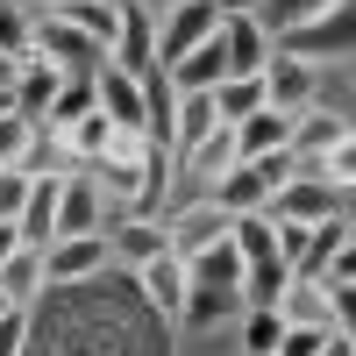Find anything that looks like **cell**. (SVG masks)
I'll list each match as a JSON object with an SVG mask.
<instances>
[{
  "label": "cell",
  "mask_w": 356,
  "mask_h": 356,
  "mask_svg": "<svg viewBox=\"0 0 356 356\" xmlns=\"http://www.w3.org/2000/svg\"><path fill=\"white\" fill-rule=\"evenodd\" d=\"M15 250H22V235H15V221H0V264H8Z\"/></svg>",
  "instance_id": "32"
},
{
  "label": "cell",
  "mask_w": 356,
  "mask_h": 356,
  "mask_svg": "<svg viewBox=\"0 0 356 356\" xmlns=\"http://www.w3.org/2000/svg\"><path fill=\"white\" fill-rule=\"evenodd\" d=\"M285 57H300V65H349V43H356V8L349 0H335V8H321L307 22H292L271 36Z\"/></svg>",
  "instance_id": "2"
},
{
  "label": "cell",
  "mask_w": 356,
  "mask_h": 356,
  "mask_svg": "<svg viewBox=\"0 0 356 356\" xmlns=\"http://www.w3.org/2000/svg\"><path fill=\"white\" fill-rule=\"evenodd\" d=\"M214 8H221V15H257L264 0H214Z\"/></svg>",
  "instance_id": "33"
},
{
  "label": "cell",
  "mask_w": 356,
  "mask_h": 356,
  "mask_svg": "<svg viewBox=\"0 0 356 356\" xmlns=\"http://www.w3.org/2000/svg\"><path fill=\"white\" fill-rule=\"evenodd\" d=\"M171 321L136 300L129 271L86 278V285H43L29 300V349L22 356H171Z\"/></svg>",
  "instance_id": "1"
},
{
  "label": "cell",
  "mask_w": 356,
  "mask_h": 356,
  "mask_svg": "<svg viewBox=\"0 0 356 356\" xmlns=\"http://www.w3.org/2000/svg\"><path fill=\"white\" fill-rule=\"evenodd\" d=\"M271 307H278L285 328H328V292H321L314 278H285Z\"/></svg>",
  "instance_id": "19"
},
{
  "label": "cell",
  "mask_w": 356,
  "mask_h": 356,
  "mask_svg": "<svg viewBox=\"0 0 356 356\" xmlns=\"http://www.w3.org/2000/svg\"><path fill=\"white\" fill-rule=\"evenodd\" d=\"M136 8H150V15H164V8H178V0H136Z\"/></svg>",
  "instance_id": "35"
},
{
  "label": "cell",
  "mask_w": 356,
  "mask_h": 356,
  "mask_svg": "<svg viewBox=\"0 0 356 356\" xmlns=\"http://www.w3.org/2000/svg\"><path fill=\"white\" fill-rule=\"evenodd\" d=\"M257 79H264V100H271V107H292V114H300V107H314L321 65H300V57H285V50L271 43V65H264Z\"/></svg>",
  "instance_id": "12"
},
{
  "label": "cell",
  "mask_w": 356,
  "mask_h": 356,
  "mask_svg": "<svg viewBox=\"0 0 356 356\" xmlns=\"http://www.w3.org/2000/svg\"><path fill=\"white\" fill-rule=\"evenodd\" d=\"M65 79H72V72H57L50 57H36V50H29L22 65H15V86H8L15 114H22V122H43V107H50V93H57Z\"/></svg>",
  "instance_id": "16"
},
{
  "label": "cell",
  "mask_w": 356,
  "mask_h": 356,
  "mask_svg": "<svg viewBox=\"0 0 356 356\" xmlns=\"http://www.w3.org/2000/svg\"><path fill=\"white\" fill-rule=\"evenodd\" d=\"M57 193H65V164H43L36 178H29V200H22V214H15V235L22 243H50L57 235Z\"/></svg>",
  "instance_id": "10"
},
{
  "label": "cell",
  "mask_w": 356,
  "mask_h": 356,
  "mask_svg": "<svg viewBox=\"0 0 356 356\" xmlns=\"http://www.w3.org/2000/svg\"><path fill=\"white\" fill-rule=\"evenodd\" d=\"M93 107L107 114L114 129H136L143 136V79L122 72V65H107V57H100V72H93Z\"/></svg>",
  "instance_id": "11"
},
{
  "label": "cell",
  "mask_w": 356,
  "mask_h": 356,
  "mask_svg": "<svg viewBox=\"0 0 356 356\" xmlns=\"http://www.w3.org/2000/svg\"><path fill=\"white\" fill-rule=\"evenodd\" d=\"M107 65H122V72H157V15L150 8H136V0H122V29H114V43H107Z\"/></svg>",
  "instance_id": "9"
},
{
  "label": "cell",
  "mask_w": 356,
  "mask_h": 356,
  "mask_svg": "<svg viewBox=\"0 0 356 356\" xmlns=\"http://www.w3.org/2000/svg\"><path fill=\"white\" fill-rule=\"evenodd\" d=\"M292 122H300L292 107H271V100H264L257 114H243V122H235V157H271V150H292Z\"/></svg>",
  "instance_id": "15"
},
{
  "label": "cell",
  "mask_w": 356,
  "mask_h": 356,
  "mask_svg": "<svg viewBox=\"0 0 356 356\" xmlns=\"http://www.w3.org/2000/svg\"><path fill=\"white\" fill-rule=\"evenodd\" d=\"M86 228H107V200L93 193V178L79 164H65V193H57V235H86ZM50 235V243H57Z\"/></svg>",
  "instance_id": "14"
},
{
  "label": "cell",
  "mask_w": 356,
  "mask_h": 356,
  "mask_svg": "<svg viewBox=\"0 0 356 356\" xmlns=\"http://www.w3.org/2000/svg\"><path fill=\"white\" fill-rule=\"evenodd\" d=\"M349 193L356 186H328V178H285V186L264 200V214H278V221H328V214H349Z\"/></svg>",
  "instance_id": "6"
},
{
  "label": "cell",
  "mask_w": 356,
  "mask_h": 356,
  "mask_svg": "<svg viewBox=\"0 0 356 356\" xmlns=\"http://www.w3.org/2000/svg\"><path fill=\"white\" fill-rule=\"evenodd\" d=\"M221 29V8L214 0H178V8L157 15V65H171V57H186L193 43H207Z\"/></svg>",
  "instance_id": "8"
},
{
  "label": "cell",
  "mask_w": 356,
  "mask_h": 356,
  "mask_svg": "<svg viewBox=\"0 0 356 356\" xmlns=\"http://www.w3.org/2000/svg\"><path fill=\"white\" fill-rule=\"evenodd\" d=\"M0 292H8L15 307H29V300H43V250L36 243H22L8 264H0Z\"/></svg>",
  "instance_id": "20"
},
{
  "label": "cell",
  "mask_w": 356,
  "mask_h": 356,
  "mask_svg": "<svg viewBox=\"0 0 356 356\" xmlns=\"http://www.w3.org/2000/svg\"><path fill=\"white\" fill-rule=\"evenodd\" d=\"M79 114H93V79H65V86L50 93V107H43V122H36V129L65 136V129L79 122Z\"/></svg>",
  "instance_id": "23"
},
{
  "label": "cell",
  "mask_w": 356,
  "mask_h": 356,
  "mask_svg": "<svg viewBox=\"0 0 356 356\" xmlns=\"http://www.w3.org/2000/svg\"><path fill=\"white\" fill-rule=\"evenodd\" d=\"M157 221H164V250H171V257H200V250H214L221 235H228V214H221V207L207 200V193L171 200Z\"/></svg>",
  "instance_id": "3"
},
{
  "label": "cell",
  "mask_w": 356,
  "mask_h": 356,
  "mask_svg": "<svg viewBox=\"0 0 356 356\" xmlns=\"http://www.w3.org/2000/svg\"><path fill=\"white\" fill-rule=\"evenodd\" d=\"M114 271V250H107V228H86V235H57L43 243V285H86Z\"/></svg>",
  "instance_id": "5"
},
{
  "label": "cell",
  "mask_w": 356,
  "mask_h": 356,
  "mask_svg": "<svg viewBox=\"0 0 356 356\" xmlns=\"http://www.w3.org/2000/svg\"><path fill=\"white\" fill-rule=\"evenodd\" d=\"M321 8H335V0H264V8H257V22L271 29V36H278V29L307 22V15H321Z\"/></svg>",
  "instance_id": "28"
},
{
  "label": "cell",
  "mask_w": 356,
  "mask_h": 356,
  "mask_svg": "<svg viewBox=\"0 0 356 356\" xmlns=\"http://www.w3.org/2000/svg\"><path fill=\"white\" fill-rule=\"evenodd\" d=\"M29 178H36V171H0V221H15V214H22Z\"/></svg>",
  "instance_id": "30"
},
{
  "label": "cell",
  "mask_w": 356,
  "mask_h": 356,
  "mask_svg": "<svg viewBox=\"0 0 356 356\" xmlns=\"http://www.w3.org/2000/svg\"><path fill=\"white\" fill-rule=\"evenodd\" d=\"M235 335H243V356H271L278 335H285V321H278V307H243L235 314Z\"/></svg>",
  "instance_id": "24"
},
{
  "label": "cell",
  "mask_w": 356,
  "mask_h": 356,
  "mask_svg": "<svg viewBox=\"0 0 356 356\" xmlns=\"http://www.w3.org/2000/svg\"><path fill=\"white\" fill-rule=\"evenodd\" d=\"M29 50L50 57V65H57V72H72V79H93V72H100V57H107L93 36L65 29L57 15H43V8H29Z\"/></svg>",
  "instance_id": "4"
},
{
  "label": "cell",
  "mask_w": 356,
  "mask_h": 356,
  "mask_svg": "<svg viewBox=\"0 0 356 356\" xmlns=\"http://www.w3.org/2000/svg\"><path fill=\"white\" fill-rule=\"evenodd\" d=\"M228 243H235V257L243 264H271L278 257V243H271V214H228Z\"/></svg>",
  "instance_id": "21"
},
{
  "label": "cell",
  "mask_w": 356,
  "mask_h": 356,
  "mask_svg": "<svg viewBox=\"0 0 356 356\" xmlns=\"http://www.w3.org/2000/svg\"><path fill=\"white\" fill-rule=\"evenodd\" d=\"M235 314H243V292L235 285H193L186 278V307H178V328L186 335H207V328H221Z\"/></svg>",
  "instance_id": "17"
},
{
  "label": "cell",
  "mask_w": 356,
  "mask_h": 356,
  "mask_svg": "<svg viewBox=\"0 0 356 356\" xmlns=\"http://www.w3.org/2000/svg\"><path fill=\"white\" fill-rule=\"evenodd\" d=\"M43 15H57L65 29H79V36H93L107 50L114 29H122V0H43Z\"/></svg>",
  "instance_id": "18"
},
{
  "label": "cell",
  "mask_w": 356,
  "mask_h": 356,
  "mask_svg": "<svg viewBox=\"0 0 356 356\" xmlns=\"http://www.w3.org/2000/svg\"><path fill=\"white\" fill-rule=\"evenodd\" d=\"M214 129V100L207 93H178V122H171V157L178 150H193V143Z\"/></svg>",
  "instance_id": "25"
},
{
  "label": "cell",
  "mask_w": 356,
  "mask_h": 356,
  "mask_svg": "<svg viewBox=\"0 0 356 356\" xmlns=\"http://www.w3.org/2000/svg\"><path fill=\"white\" fill-rule=\"evenodd\" d=\"M321 356H356V335H349V328H328V342H321Z\"/></svg>",
  "instance_id": "31"
},
{
  "label": "cell",
  "mask_w": 356,
  "mask_h": 356,
  "mask_svg": "<svg viewBox=\"0 0 356 356\" xmlns=\"http://www.w3.org/2000/svg\"><path fill=\"white\" fill-rule=\"evenodd\" d=\"M8 307H15V300H8V292H0V314H8Z\"/></svg>",
  "instance_id": "36"
},
{
  "label": "cell",
  "mask_w": 356,
  "mask_h": 356,
  "mask_svg": "<svg viewBox=\"0 0 356 356\" xmlns=\"http://www.w3.org/2000/svg\"><path fill=\"white\" fill-rule=\"evenodd\" d=\"M0 57H29V0H0Z\"/></svg>",
  "instance_id": "27"
},
{
  "label": "cell",
  "mask_w": 356,
  "mask_h": 356,
  "mask_svg": "<svg viewBox=\"0 0 356 356\" xmlns=\"http://www.w3.org/2000/svg\"><path fill=\"white\" fill-rule=\"evenodd\" d=\"M221 50H228V72H243V79H257L264 65H271V29H264L257 15H221Z\"/></svg>",
  "instance_id": "13"
},
{
  "label": "cell",
  "mask_w": 356,
  "mask_h": 356,
  "mask_svg": "<svg viewBox=\"0 0 356 356\" xmlns=\"http://www.w3.org/2000/svg\"><path fill=\"white\" fill-rule=\"evenodd\" d=\"M15 65H22V57H0V93H8V86H15Z\"/></svg>",
  "instance_id": "34"
},
{
  "label": "cell",
  "mask_w": 356,
  "mask_h": 356,
  "mask_svg": "<svg viewBox=\"0 0 356 356\" xmlns=\"http://www.w3.org/2000/svg\"><path fill=\"white\" fill-rule=\"evenodd\" d=\"M29 349V307H8L0 314V356H22Z\"/></svg>",
  "instance_id": "29"
},
{
  "label": "cell",
  "mask_w": 356,
  "mask_h": 356,
  "mask_svg": "<svg viewBox=\"0 0 356 356\" xmlns=\"http://www.w3.org/2000/svg\"><path fill=\"white\" fill-rule=\"evenodd\" d=\"M129 285H136V300L150 307L157 321H171V328H178V307H186V257L157 250L150 264H136V271H129Z\"/></svg>",
  "instance_id": "7"
},
{
  "label": "cell",
  "mask_w": 356,
  "mask_h": 356,
  "mask_svg": "<svg viewBox=\"0 0 356 356\" xmlns=\"http://www.w3.org/2000/svg\"><path fill=\"white\" fill-rule=\"evenodd\" d=\"M207 100H214V122H228V129H235L243 114H257V107H264V79H243V72H228V79H221Z\"/></svg>",
  "instance_id": "22"
},
{
  "label": "cell",
  "mask_w": 356,
  "mask_h": 356,
  "mask_svg": "<svg viewBox=\"0 0 356 356\" xmlns=\"http://www.w3.org/2000/svg\"><path fill=\"white\" fill-rule=\"evenodd\" d=\"M285 278H292L285 257H271V264H243V307H271Z\"/></svg>",
  "instance_id": "26"
}]
</instances>
